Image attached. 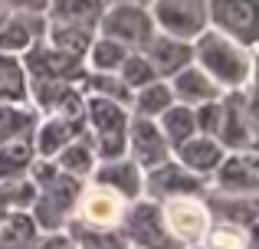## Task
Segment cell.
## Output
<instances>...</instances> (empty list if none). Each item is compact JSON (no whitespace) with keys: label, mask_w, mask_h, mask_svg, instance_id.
Listing matches in <instances>:
<instances>
[{"label":"cell","mask_w":259,"mask_h":249,"mask_svg":"<svg viewBox=\"0 0 259 249\" xmlns=\"http://www.w3.org/2000/svg\"><path fill=\"white\" fill-rule=\"evenodd\" d=\"M125 239L135 249H181V243L167 233L164 217H161L151 204H138L132 213H128Z\"/></svg>","instance_id":"cell-1"},{"label":"cell","mask_w":259,"mask_h":249,"mask_svg":"<svg viewBox=\"0 0 259 249\" xmlns=\"http://www.w3.org/2000/svg\"><path fill=\"white\" fill-rule=\"evenodd\" d=\"M164 226L177 243H197V239H203L210 226L207 207L194 197H174L164 207Z\"/></svg>","instance_id":"cell-2"},{"label":"cell","mask_w":259,"mask_h":249,"mask_svg":"<svg viewBox=\"0 0 259 249\" xmlns=\"http://www.w3.org/2000/svg\"><path fill=\"white\" fill-rule=\"evenodd\" d=\"M200 59H203V69H210L223 82H240L249 66L246 56L233 46V39L217 36V33H207L200 39Z\"/></svg>","instance_id":"cell-3"},{"label":"cell","mask_w":259,"mask_h":249,"mask_svg":"<svg viewBox=\"0 0 259 249\" xmlns=\"http://www.w3.org/2000/svg\"><path fill=\"white\" fill-rule=\"evenodd\" d=\"M89 115H92V125L99 128V141H102V154L105 158H118L121 147H125V115H121L118 105H112L108 98H95L89 105Z\"/></svg>","instance_id":"cell-4"},{"label":"cell","mask_w":259,"mask_h":249,"mask_svg":"<svg viewBox=\"0 0 259 249\" xmlns=\"http://www.w3.org/2000/svg\"><path fill=\"white\" fill-rule=\"evenodd\" d=\"M82 223L85 226H95V230H115L118 220L125 217V204L118 200V193L105 190V187H95L82 197Z\"/></svg>","instance_id":"cell-5"},{"label":"cell","mask_w":259,"mask_h":249,"mask_svg":"<svg viewBox=\"0 0 259 249\" xmlns=\"http://www.w3.org/2000/svg\"><path fill=\"white\" fill-rule=\"evenodd\" d=\"M213 17L240 43H253L256 39V0H217Z\"/></svg>","instance_id":"cell-6"},{"label":"cell","mask_w":259,"mask_h":249,"mask_svg":"<svg viewBox=\"0 0 259 249\" xmlns=\"http://www.w3.org/2000/svg\"><path fill=\"white\" fill-rule=\"evenodd\" d=\"M158 20L174 33V36H190L203 26V13L207 7L200 0H161L158 4Z\"/></svg>","instance_id":"cell-7"},{"label":"cell","mask_w":259,"mask_h":249,"mask_svg":"<svg viewBox=\"0 0 259 249\" xmlns=\"http://www.w3.org/2000/svg\"><path fill=\"white\" fill-rule=\"evenodd\" d=\"M108 39H125V43H148L151 39V17L138 7H115L105 20Z\"/></svg>","instance_id":"cell-8"},{"label":"cell","mask_w":259,"mask_h":249,"mask_svg":"<svg viewBox=\"0 0 259 249\" xmlns=\"http://www.w3.org/2000/svg\"><path fill=\"white\" fill-rule=\"evenodd\" d=\"M72 207H76L72 184H69V180H63V184L53 187V197L46 193V200L39 204V210H36L39 226H43V230H59V226H63V220H66V213H69Z\"/></svg>","instance_id":"cell-9"},{"label":"cell","mask_w":259,"mask_h":249,"mask_svg":"<svg viewBox=\"0 0 259 249\" xmlns=\"http://www.w3.org/2000/svg\"><path fill=\"white\" fill-rule=\"evenodd\" d=\"M132 144H135V158H138L141 164H158V161H164V154H167L161 131L151 122H145V118L132 125Z\"/></svg>","instance_id":"cell-10"},{"label":"cell","mask_w":259,"mask_h":249,"mask_svg":"<svg viewBox=\"0 0 259 249\" xmlns=\"http://www.w3.org/2000/svg\"><path fill=\"white\" fill-rule=\"evenodd\" d=\"M220 184L233 193H253L256 190V161H253V154H243V158L236 154L233 161H227V167H223V174H220Z\"/></svg>","instance_id":"cell-11"},{"label":"cell","mask_w":259,"mask_h":249,"mask_svg":"<svg viewBox=\"0 0 259 249\" xmlns=\"http://www.w3.org/2000/svg\"><path fill=\"white\" fill-rule=\"evenodd\" d=\"M190 59V49L181 43V39H151V69L158 72H181Z\"/></svg>","instance_id":"cell-12"},{"label":"cell","mask_w":259,"mask_h":249,"mask_svg":"<svg viewBox=\"0 0 259 249\" xmlns=\"http://www.w3.org/2000/svg\"><path fill=\"white\" fill-rule=\"evenodd\" d=\"M79 128H76V118H50V125L39 131V151L43 154H53V151H59V147H66L72 141V134H76Z\"/></svg>","instance_id":"cell-13"},{"label":"cell","mask_w":259,"mask_h":249,"mask_svg":"<svg viewBox=\"0 0 259 249\" xmlns=\"http://www.w3.org/2000/svg\"><path fill=\"white\" fill-rule=\"evenodd\" d=\"M197 187H200V180L190 177L187 171H177V167H161L151 177V190L158 193H181V190H197Z\"/></svg>","instance_id":"cell-14"},{"label":"cell","mask_w":259,"mask_h":249,"mask_svg":"<svg viewBox=\"0 0 259 249\" xmlns=\"http://www.w3.org/2000/svg\"><path fill=\"white\" fill-rule=\"evenodd\" d=\"M177 95H181V98H200V102H207V98L217 95V89H213V82H210L203 72L181 69V72H177Z\"/></svg>","instance_id":"cell-15"},{"label":"cell","mask_w":259,"mask_h":249,"mask_svg":"<svg viewBox=\"0 0 259 249\" xmlns=\"http://www.w3.org/2000/svg\"><path fill=\"white\" fill-rule=\"evenodd\" d=\"M102 184H112L118 187V197H135L141 190V180H138V171L132 164H108L102 171Z\"/></svg>","instance_id":"cell-16"},{"label":"cell","mask_w":259,"mask_h":249,"mask_svg":"<svg viewBox=\"0 0 259 249\" xmlns=\"http://www.w3.org/2000/svg\"><path fill=\"white\" fill-rule=\"evenodd\" d=\"M181 158L187 161L194 171H207V167H213L217 161H220V147H217L213 141H184Z\"/></svg>","instance_id":"cell-17"},{"label":"cell","mask_w":259,"mask_h":249,"mask_svg":"<svg viewBox=\"0 0 259 249\" xmlns=\"http://www.w3.org/2000/svg\"><path fill=\"white\" fill-rule=\"evenodd\" d=\"M207 249H246V236L243 230H236L233 223H220V226H207Z\"/></svg>","instance_id":"cell-18"},{"label":"cell","mask_w":259,"mask_h":249,"mask_svg":"<svg viewBox=\"0 0 259 249\" xmlns=\"http://www.w3.org/2000/svg\"><path fill=\"white\" fill-rule=\"evenodd\" d=\"M26 161H30V147H26L23 141H13L10 147H4V151H0V180L17 177L26 167Z\"/></svg>","instance_id":"cell-19"},{"label":"cell","mask_w":259,"mask_h":249,"mask_svg":"<svg viewBox=\"0 0 259 249\" xmlns=\"http://www.w3.org/2000/svg\"><path fill=\"white\" fill-rule=\"evenodd\" d=\"M23 95V69L13 59L0 56V98H20Z\"/></svg>","instance_id":"cell-20"},{"label":"cell","mask_w":259,"mask_h":249,"mask_svg":"<svg viewBox=\"0 0 259 249\" xmlns=\"http://www.w3.org/2000/svg\"><path fill=\"white\" fill-rule=\"evenodd\" d=\"M30 39H33V33H30V26H23V17H13L0 30V49H23V46H30Z\"/></svg>","instance_id":"cell-21"},{"label":"cell","mask_w":259,"mask_h":249,"mask_svg":"<svg viewBox=\"0 0 259 249\" xmlns=\"http://www.w3.org/2000/svg\"><path fill=\"white\" fill-rule=\"evenodd\" d=\"M56 13L66 20H95L99 0H56Z\"/></svg>","instance_id":"cell-22"},{"label":"cell","mask_w":259,"mask_h":249,"mask_svg":"<svg viewBox=\"0 0 259 249\" xmlns=\"http://www.w3.org/2000/svg\"><path fill=\"white\" fill-rule=\"evenodd\" d=\"M164 125H167V134H171L174 144H184V141L190 138V131H194V115L184 112V109H171L167 118H164Z\"/></svg>","instance_id":"cell-23"},{"label":"cell","mask_w":259,"mask_h":249,"mask_svg":"<svg viewBox=\"0 0 259 249\" xmlns=\"http://www.w3.org/2000/svg\"><path fill=\"white\" fill-rule=\"evenodd\" d=\"M92 63H95V69H115V66L125 63V49L115 39H102L92 49Z\"/></svg>","instance_id":"cell-24"},{"label":"cell","mask_w":259,"mask_h":249,"mask_svg":"<svg viewBox=\"0 0 259 249\" xmlns=\"http://www.w3.org/2000/svg\"><path fill=\"white\" fill-rule=\"evenodd\" d=\"M167 105H171V92L164 89V85H151V89L141 92V115H151V112H167Z\"/></svg>","instance_id":"cell-25"},{"label":"cell","mask_w":259,"mask_h":249,"mask_svg":"<svg viewBox=\"0 0 259 249\" xmlns=\"http://www.w3.org/2000/svg\"><path fill=\"white\" fill-rule=\"evenodd\" d=\"M63 167L72 174H85L89 167H92V151H89L85 144H69L63 151Z\"/></svg>","instance_id":"cell-26"},{"label":"cell","mask_w":259,"mask_h":249,"mask_svg":"<svg viewBox=\"0 0 259 249\" xmlns=\"http://www.w3.org/2000/svg\"><path fill=\"white\" fill-rule=\"evenodd\" d=\"M151 76H154L151 63H145L141 56H132V59L125 63V82H128V85H141V82H148Z\"/></svg>","instance_id":"cell-27"},{"label":"cell","mask_w":259,"mask_h":249,"mask_svg":"<svg viewBox=\"0 0 259 249\" xmlns=\"http://www.w3.org/2000/svg\"><path fill=\"white\" fill-rule=\"evenodd\" d=\"M59 249H76V246H72V243H66V246H59Z\"/></svg>","instance_id":"cell-28"},{"label":"cell","mask_w":259,"mask_h":249,"mask_svg":"<svg viewBox=\"0 0 259 249\" xmlns=\"http://www.w3.org/2000/svg\"><path fill=\"white\" fill-rule=\"evenodd\" d=\"M0 23H4V10H0Z\"/></svg>","instance_id":"cell-29"},{"label":"cell","mask_w":259,"mask_h":249,"mask_svg":"<svg viewBox=\"0 0 259 249\" xmlns=\"http://www.w3.org/2000/svg\"><path fill=\"white\" fill-rule=\"evenodd\" d=\"M197 249H207V246H197Z\"/></svg>","instance_id":"cell-30"}]
</instances>
